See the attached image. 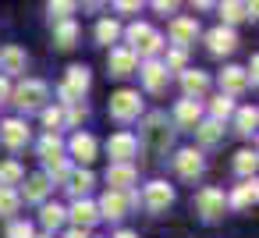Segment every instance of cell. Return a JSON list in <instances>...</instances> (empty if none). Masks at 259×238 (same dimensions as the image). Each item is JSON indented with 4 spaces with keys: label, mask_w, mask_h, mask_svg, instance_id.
Wrapping results in <instances>:
<instances>
[{
    "label": "cell",
    "mask_w": 259,
    "mask_h": 238,
    "mask_svg": "<svg viewBox=\"0 0 259 238\" xmlns=\"http://www.w3.org/2000/svg\"><path fill=\"white\" fill-rule=\"evenodd\" d=\"M89 86H93L89 68H85V64H71V68H68V75H64V82L57 86V100H61V107L78 103V100L89 93Z\"/></svg>",
    "instance_id": "5b68a950"
},
{
    "label": "cell",
    "mask_w": 259,
    "mask_h": 238,
    "mask_svg": "<svg viewBox=\"0 0 259 238\" xmlns=\"http://www.w3.org/2000/svg\"><path fill=\"white\" fill-rule=\"evenodd\" d=\"M96 185V174L89 171V167H78V171H68V181H64V188L78 199V195H89V188Z\"/></svg>",
    "instance_id": "4316f807"
},
{
    "label": "cell",
    "mask_w": 259,
    "mask_h": 238,
    "mask_svg": "<svg viewBox=\"0 0 259 238\" xmlns=\"http://www.w3.org/2000/svg\"><path fill=\"white\" fill-rule=\"evenodd\" d=\"M178 4H181V0H153V8H156L160 15H174V11H178Z\"/></svg>",
    "instance_id": "ee69618b"
},
{
    "label": "cell",
    "mask_w": 259,
    "mask_h": 238,
    "mask_svg": "<svg viewBox=\"0 0 259 238\" xmlns=\"http://www.w3.org/2000/svg\"><path fill=\"white\" fill-rule=\"evenodd\" d=\"M121 39V25L114 22V18H100L96 22V43L100 47H110V43H117Z\"/></svg>",
    "instance_id": "1f68e13d"
},
{
    "label": "cell",
    "mask_w": 259,
    "mask_h": 238,
    "mask_svg": "<svg viewBox=\"0 0 259 238\" xmlns=\"http://www.w3.org/2000/svg\"><path fill=\"white\" fill-rule=\"evenodd\" d=\"M4 238H32V224L29 220H11Z\"/></svg>",
    "instance_id": "ab89813d"
},
{
    "label": "cell",
    "mask_w": 259,
    "mask_h": 238,
    "mask_svg": "<svg viewBox=\"0 0 259 238\" xmlns=\"http://www.w3.org/2000/svg\"><path fill=\"white\" fill-rule=\"evenodd\" d=\"M195 213H199L206 224L220 220V217L227 213V195H224V188H213V185L199 188V192H195Z\"/></svg>",
    "instance_id": "8992f818"
},
{
    "label": "cell",
    "mask_w": 259,
    "mask_h": 238,
    "mask_svg": "<svg viewBox=\"0 0 259 238\" xmlns=\"http://www.w3.org/2000/svg\"><path fill=\"white\" fill-rule=\"evenodd\" d=\"M170 142H174V132H170L167 117H163L160 110H156V114H146L142 132H139V146H142L146 153L160 156V153H167V149H170Z\"/></svg>",
    "instance_id": "6da1fadb"
},
{
    "label": "cell",
    "mask_w": 259,
    "mask_h": 238,
    "mask_svg": "<svg viewBox=\"0 0 259 238\" xmlns=\"http://www.w3.org/2000/svg\"><path fill=\"white\" fill-rule=\"evenodd\" d=\"M8 100H11L22 114H39V110L47 107V100H50V86L39 82V78H25L18 89H11Z\"/></svg>",
    "instance_id": "7a4b0ae2"
},
{
    "label": "cell",
    "mask_w": 259,
    "mask_h": 238,
    "mask_svg": "<svg viewBox=\"0 0 259 238\" xmlns=\"http://www.w3.org/2000/svg\"><path fill=\"white\" fill-rule=\"evenodd\" d=\"M163 64H167V71H181V68H185V50H181V47H178V50H170Z\"/></svg>",
    "instance_id": "b9f144b4"
},
{
    "label": "cell",
    "mask_w": 259,
    "mask_h": 238,
    "mask_svg": "<svg viewBox=\"0 0 259 238\" xmlns=\"http://www.w3.org/2000/svg\"><path fill=\"white\" fill-rule=\"evenodd\" d=\"M75 43H78V25H75V18L54 22V47H57V50H71Z\"/></svg>",
    "instance_id": "83f0119b"
},
{
    "label": "cell",
    "mask_w": 259,
    "mask_h": 238,
    "mask_svg": "<svg viewBox=\"0 0 259 238\" xmlns=\"http://www.w3.org/2000/svg\"><path fill=\"white\" fill-rule=\"evenodd\" d=\"M241 18H245L241 0H224V4H220V22H224V25H238Z\"/></svg>",
    "instance_id": "74e56055"
},
{
    "label": "cell",
    "mask_w": 259,
    "mask_h": 238,
    "mask_svg": "<svg viewBox=\"0 0 259 238\" xmlns=\"http://www.w3.org/2000/svg\"><path fill=\"white\" fill-rule=\"evenodd\" d=\"M22 206V195L15 185H0V217H15Z\"/></svg>",
    "instance_id": "4dcf8cb0"
},
{
    "label": "cell",
    "mask_w": 259,
    "mask_h": 238,
    "mask_svg": "<svg viewBox=\"0 0 259 238\" xmlns=\"http://www.w3.org/2000/svg\"><path fill=\"white\" fill-rule=\"evenodd\" d=\"M32 238H50V234H36V231H32Z\"/></svg>",
    "instance_id": "816d5d0a"
},
{
    "label": "cell",
    "mask_w": 259,
    "mask_h": 238,
    "mask_svg": "<svg viewBox=\"0 0 259 238\" xmlns=\"http://www.w3.org/2000/svg\"><path fill=\"white\" fill-rule=\"evenodd\" d=\"M255 164H259L255 149H241V153H234V174H238V178L255 174Z\"/></svg>",
    "instance_id": "e575fe53"
},
{
    "label": "cell",
    "mask_w": 259,
    "mask_h": 238,
    "mask_svg": "<svg viewBox=\"0 0 259 238\" xmlns=\"http://www.w3.org/2000/svg\"><path fill=\"white\" fill-rule=\"evenodd\" d=\"M68 149H71V156H75L78 164H93L96 153H100V142H96L89 132H75V135L68 139Z\"/></svg>",
    "instance_id": "e0dca14e"
},
{
    "label": "cell",
    "mask_w": 259,
    "mask_h": 238,
    "mask_svg": "<svg viewBox=\"0 0 259 238\" xmlns=\"http://www.w3.org/2000/svg\"><path fill=\"white\" fill-rule=\"evenodd\" d=\"M25 64H29V57H25L22 47H15V43L0 47V75H8V78H11V75H22Z\"/></svg>",
    "instance_id": "ac0fdd59"
},
{
    "label": "cell",
    "mask_w": 259,
    "mask_h": 238,
    "mask_svg": "<svg viewBox=\"0 0 259 238\" xmlns=\"http://www.w3.org/2000/svg\"><path fill=\"white\" fill-rule=\"evenodd\" d=\"M0 142H4L8 149H22L29 142V125L22 117H8V121H0Z\"/></svg>",
    "instance_id": "2e32d148"
},
{
    "label": "cell",
    "mask_w": 259,
    "mask_h": 238,
    "mask_svg": "<svg viewBox=\"0 0 259 238\" xmlns=\"http://www.w3.org/2000/svg\"><path fill=\"white\" fill-rule=\"evenodd\" d=\"M139 206V192L135 188H107V195L96 203L100 210V220H121L128 210Z\"/></svg>",
    "instance_id": "277c9868"
},
{
    "label": "cell",
    "mask_w": 259,
    "mask_h": 238,
    "mask_svg": "<svg viewBox=\"0 0 259 238\" xmlns=\"http://www.w3.org/2000/svg\"><path fill=\"white\" fill-rule=\"evenodd\" d=\"M234 96H227V93H220V96H213V103H209V117H217V121H227L231 114H234Z\"/></svg>",
    "instance_id": "836d02e7"
},
{
    "label": "cell",
    "mask_w": 259,
    "mask_h": 238,
    "mask_svg": "<svg viewBox=\"0 0 259 238\" xmlns=\"http://www.w3.org/2000/svg\"><path fill=\"white\" fill-rule=\"evenodd\" d=\"M39 114H43V125H47L50 132H57V128L64 125V107H43Z\"/></svg>",
    "instance_id": "f35d334b"
},
{
    "label": "cell",
    "mask_w": 259,
    "mask_h": 238,
    "mask_svg": "<svg viewBox=\"0 0 259 238\" xmlns=\"http://www.w3.org/2000/svg\"><path fill=\"white\" fill-rule=\"evenodd\" d=\"M124 39H128V50H132L135 57H156V54L163 50V36H160L153 25H146V22L128 25V29H124Z\"/></svg>",
    "instance_id": "3957f363"
},
{
    "label": "cell",
    "mask_w": 259,
    "mask_h": 238,
    "mask_svg": "<svg viewBox=\"0 0 259 238\" xmlns=\"http://www.w3.org/2000/svg\"><path fill=\"white\" fill-rule=\"evenodd\" d=\"M22 178H25V167L18 160H4V164H0V185H18Z\"/></svg>",
    "instance_id": "8d00e7d4"
},
{
    "label": "cell",
    "mask_w": 259,
    "mask_h": 238,
    "mask_svg": "<svg viewBox=\"0 0 259 238\" xmlns=\"http://www.w3.org/2000/svg\"><path fill=\"white\" fill-rule=\"evenodd\" d=\"M142 86H146V93L160 96L167 89V64L156 61V57H146V64H142Z\"/></svg>",
    "instance_id": "8fae6325"
},
{
    "label": "cell",
    "mask_w": 259,
    "mask_h": 238,
    "mask_svg": "<svg viewBox=\"0 0 259 238\" xmlns=\"http://www.w3.org/2000/svg\"><path fill=\"white\" fill-rule=\"evenodd\" d=\"M36 153H39V160H43V164H50V160H57V156H64V139H61L57 132H47V135L39 139V146H36Z\"/></svg>",
    "instance_id": "f1b7e54d"
},
{
    "label": "cell",
    "mask_w": 259,
    "mask_h": 238,
    "mask_svg": "<svg viewBox=\"0 0 259 238\" xmlns=\"http://www.w3.org/2000/svg\"><path fill=\"white\" fill-rule=\"evenodd\" d=\"M135 181H139V171H135L132 160H110V167H107V185L110 188H132Z\"/></svg>",
    "instance_id": "9a60e30c"
},
{
    "label": "cell",
    "mask_w": 259,
    "mask_h": 238,
    "mask_svg": "<svg viewBox=\"0 0 259 238\" xmlns=\"http://www.w3.org/2000/svg\"><path fill=\"white\" fill-rule=\"evenodd\" d=\"M174 174H178L181 181H195V178L202 174V153H199V149H181V153L174 156Z\"/></svg>",
    "instance_id": "5bb4252c"
},
{
    "label": "cell",
    "mask_w": 259,
    "mask_h": 238,
    "mask_svg": "<svg viewBox=\"0 0 259 238\" xmlns=\"http://www.w3.org/2000/svg\"><path fill=\"white\" fill-rule=\"evenodd\" d=\"M192 132H195L199 146H217V142L224 139V121H217V117H199Z\"/></svg>",
    "instance_id": "d4e9b609"
},
{
    "label": "cell",
    "mask_w": 259,
    "mask_h": 238,
    "mask_svg": "<svg viewBox=\"0 0 259 238\" xmlns=\"http://www.w3.org/2000/svg\"><path fill=\"white\" fill-rule=\"evenodd\" d=\"M192 8H199V11H209V8H213V0H192Z\"/></svg>",
    "instance_id": "681fc988"
},
{
    "label": "cell",
    "mask_w": 259,
    "mask_h": 238,
    "mask_svg": "<svg viewBox=\"0 0 259 238\" xmlns=\"http://www.w3.org/2000/svg\"><path fill=\"white\" fill-rule=\"evenodd\" d=\"M195 36H199V22H195V18H174V22H170V43H174V47L188 50V47L195 43Z\"/></svg>",
    "instance_id": "44dd1931"
},
{
    "label": "cell",
    "mask_w": 259,
    "mask_h": 238,
    "mask_svg": "<svg viewBox=\"0 0 259 238\" xmlns=\"http://www.w3.org/2000/svg\"><path fill=\"white\" fill-rule=\"evenodd\" d=\"M107 68L114 78H124L132 71H139V57L128 50V47H110V57H107Z\"/></svg>",
    "instance_id": "7c38bea8"
},
{
    "label": "cell",
    "mask_w": 259,
    "mask_h": 238,
    "mask_svg": "<svg viewBox=\"0 0 259 238\" xmlns=\"http://www.w3.org/2000/svg\"><path fill=\"white\" fill-rule=\"evenodd\" d=\"M234 132L241 135V139H252L255 135V125H259V110L255 107H234Z\"/></svg>",
    "instance_id": "484cf974"
},
{
    "label": "cell",
    "mask_w": 259,
    "mask_h": 238,
    "mask_svg": "<svg viewBox=\"0 0 259 238\" xmlns=\"http://www.w3.org/2000/svg\"><path fill=\"white\" fill-rule=\"evenodd\" d=\"M18 185H25V188L18 192V195H22L25 203H43V199L50 195V188H54L47 174H29V178H22Z\"/></svg>",
    "instance_id": "603a6c76"
},
{
    "label": "cell",
    "mask_w": 259,
    "mask_h": 238,
    "mask_svg": "<svg viewBox=\"0 0 259 238\" xmlns=\"http://www.w3.org/2000/svg\"><path fill=\"white\" fill-rule=\"evenodd\" d=\"M259 203V181L255 174L241 178V185H234V192L227 195V210H252Z\"/></svg>",
    "instance_id": "30bf717a"
},
{
    "label": "cell",
    "mask_w": 259,
    "mask_h": 238,
    "mask_svg": "<svg viewBox=\"0 0 259 238\" xmlns=\"http://www.w3.org/2000/svg\"><path fill=\"white\" fill-rule=\"evenodd\" d=\"M139 203H142L149 213H167V210L174 206V185H167V181H149V185L142 188Z\"/></svg>",
    "instance_id": "ba28073f"
},
{
    "label": "cell",
    "mask_w": 259,
    "mask_h": 238,
    "mask_svg": "<svg viewBox=\"0 0 259 238\" xmlns=\"http://www.w3.org/2000/svg\"><path fill=\"white\" fill-rule=\"evenodd\" d=\"M78 11V0H47V15L50 22H64Z\"/></svg>",
    "instance_id": "d6a6232c"
},
{
    "label": "cell",
    "mask_w": 259,
    "mask_h": 238,
    "mask_svg": "<svg viewBox=\"0 0 259 238\" xmlns=\"http://www.w3.org/2000/svg\"><path fill=\"white\" fill-rule=\"evenodd\" d=\"M64 238H89V227H75V224H71V227L64 231Z\"/></svg>",
    "instance_id": "bcb514c9"
},
{
    "label": "cell",
    "mask_w": 259,
    "mask_h": 238,
    "mask_svg": "<svg viewBox=\"0 0 259 238\" xmlns=\"http://www.w3.org/2000/svg\"><path fill=\"white\" fill-rule=\"evenodd\" d=\"M68 220H71L75 227H93V224L100 220V210H96V203H93V199L78 195V199L71 203V210H68Z\"/></svg>",
    "instance_id": "ffe728a7"
},
{
    "label": "cell",
    "mask_w": 259,
    "mask_h": 238,
    "mask_svg": "<svg viewBox=\"0 0 259 238\" xmlns=\"http://www.w3.org/2000/svg\"><path fill=\"white\" fill-rule=\"evenodd\" d=\"M217 82H220V93H227V96H241V93L248 89V75H245V68H238V64H227Z\"/></svg>",
    "instance_id": "d6986e66"
},
{
    "label": "cell",
    "mask_w": 259,
    "mask_h": 238,
    "mask_svg": "<svg viewBox=\"0 0 259 238\" xmlns=\"http://www.w3.org/2000/svg\"><path fill=\"white\" fill-rule=\"evenodd\" d=\"M8 96H11V82L8 75H0V103H8Z\"/></svg>",
    "instance_id": "f6af8a7d"
},
{
    "label": "cell",
    "mask_w": 259,
    "mask_h": 238,
    "mask_svg": "<svg viewBox=\"0 0 259 238\" xmlns=\"http://www.w3.org/2000/svg\"><path fill=\"white\" fill-rule=\"evenodd\" d=\"M199 117H202V103H199L195 96L178 100V107H174V125H178V128H195Z\"/></svg>",
    "instance_id": "cb8c5ba5"
},
{
    "label": "cell",
    "mask_w": 259,
    "mask_h": 238,
    "mask_svg": "<svg viewBox=\"0 0 259 238\" xmlns=\"http://www.w3.org/2000/svg\"><path fill=\"white\" fill-rule=\"evenodd\" d=\"M206 50L213 54V57H227V54H234L238 50V32H234V25H217V29H209L206 32Z\"/></svg>",
    "instance_id": "9c48e42d"
},
{
    "label": "cell",
    "mask_w": 259,
    "mask_h": 238,
    "mask_svg": "<svg viewBox=\"0 0 259 238\" xmlns=\"http://www.w3.org/2000/svg\"><path fill=\"white\" fill-rule=\"evenodd\" d=\"M68 171H71L68 156H57V160H50V164H47V178H50V185H64V181H68Z\"/></svg>",
    "instance_id": "d590c367"
},
{
    "label": "cell",
    "mask_w": 259,
    "mask_h": 238,
    "mask_svg": "<svg viewBox=\"0 0 259 238\" xmlns=\"http://www.w3.org/2000/svg\"><path fill=\"white\" fill-rule=\"evenodd\" d=\"M142 4H146V0H114V8H117L121 15H135Z\"/></svg>",
    "instance_id": "7bdbcfd3"
},
{
    "label": "cell",
    "mask_w": 259,
    "mask_h": 238,
    "mask_svg": "<svg viewBox=\"0 0 259 238\" xmlns=\"http://www.w3.org/2000/svg\"><path fill=\"white\" fill-rule=\"evenodd\" d=\"M181 89H185V96L202 100L209 93V75L199 71V68H181Z\"/></svg>",
    "instance_id": "7402d4cb"
},
{
    "label": "cell",
    "mask_w": 259,
    "mask_h": 238,
    "mask_svg": "<svg viewBox=\"0 0 259 238\" xmlns=\"http://www.w3.org/2000/svg\"><path fill=\"white\" fill-rule=\"evenodd\" d=\"M241 8H245V18H255V11H259V0H241Z\"/></svg>",
    "instance_id": "7dc6e473"
},
{
    "label": "cell",
    "mask_w": 259,
    "mask_h": 238,
    "mask_svg": "<svg viewBox=\"0 0 259 238\" xmlns=\"http://www.w3.org/2000/svg\"><path fill=\"white\" fill-rule=\"evenodd\" d=\"M139 114H142V96L135 89H117L110 96V117L114 121L128 125V121H139Z\"/></svg>",
    "instance_id": "52a82bcc"
},
{
    "label": "cell",
    "mask_w": 259,
    "mask_h": 238,
    "mask_svg": "<svg viewBox=\"0 0 259 238\" xmlns=\"http://www.w3.org/2000/svg\"><path fill=\"white\" fill-rule=\"evenodd\" d=\"M135 153H139V139L132 132H114L107 139V156L110 160H132Z\"/></svg>",
    "instance_id": "4fadbf2b"
},
{
    "label": "cell",
    "mask_w": 259,
    "mask_h": 238,
    "mask_svg": "<svg viewBox=\"0 0 259 238\" xmlns=\"http://www.w3.org/2000/svg\"><path fill=\"white\" fill-rule=\"evenodd\" d=\"M64 220H68V210H64V206H57V203H47V199H43V213H39V224L47 227V234H54L57 227H64Z\"/></svg>",
    "instance_id": "f546056e"
},
{
    "label": "cell",
    "mask_w": 259,
    "mask_h": 238,
    "mask_svg": "<svg viewBox=\"0 0 259 238\" xmlns=\"http://www.w3.org/2000/svg\"><path fill=\"white\" fill-rule=\"evenodd\" d=\"M78 4H82L85 11H100V8L107 4V0H78Z\"/></svg>",
    "instance_id": "c3c4849f"
},
{
    "label": "cell",
    "mask_w": 259,
    "mask_h": 238,
    "mask_svg": "<svg viewBox=\"0 0 259 238\" xmlns=\"http://www.w3.org/2000/svg\"><path fill=\"white\" fill-rule=\"evenodd\" d=\"M114 238H139V234H135V231H117Z\"/></svg>",
    "instance_id": "f907efd6"
},
{
    "label": "cell",
    "mask_w": 259,
    "mask_h": 238,
    "mask_svg": "<svg viewBox=\"0 0 259 238\" xmlns=\"http://www.w3.org/2000/svg\"><path fill=\"white\" fill-rule=\"evenodd\" d=\"M82 121H85V107L68 103V107H64V125H71V128H75V125H82Z\"/></svg>",
    "instance_id": "60d3db41"
}]
</instances>
